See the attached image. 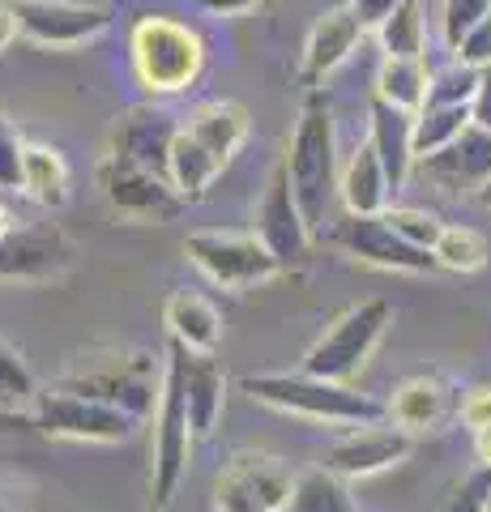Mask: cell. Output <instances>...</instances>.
Instances as JSON below:
<instances>
[{"mask_svg":"<svg viewBox=\"0 0 491 512\" xmlns=\"http://www.w3.org/2000/svg\"><path fill=\"white\" fill-rule=\"evenodd\" d=\"M240 389L269 410L295 414L308 423H334V427H359V423H380L389 419V402L351 389L346 380H325L312 372H257L244 376Z\"/></svg>","mask_w":491,"mask_h":512,"instance_id":"cell-1","label":"cell"},{"mask_svg":"<svg viewBox=\"0 0 491 512\" xmlns=\"http://www.w3.org/2000/svg\"><path fill=\"white\" fill-rule=\"evenodd\" d=\"M282 167H287L291 192L308 218L312 235H325L329 205L338 197V133H334V111H329L325 94L316 86L304 99V107H299Z\"/></svg>","mask_w":491,"mask_h":512,"instance_id":"cell-2","label":"cell"},{"mask_svg":"<svg viewBox=\"0 0 491 512\" xmlns=\"http://www.w3.org/2000/svg\"><path fill=\"white\" fill-rule=\"evenodd\" d=\"M133 73L150 94H180L201 77L205 69V43L193 26L171 18H141L129 39Z\"/></svg>","mask_w":491,"mask_h":512,"instance_id":"cell-3","label":"cell"},{"mask_svg":"<svg viewBox=\"0 0 491 512\" xmlns=\"http://www.w3.org/2000/svg\"><path fill=\"white\" fill-rule=\"evenodd\" d=\"M193 414H188V389L180 363L167 355L163 389H158V414H154V444H150V500L163 508L180 491L188 461H193Z\"/></svg>","mask_w":491,"mask_h":512,"instance_id":"cell-4","label":"cell"},{"mask_svg":"<svg viewBox=\"0 0 491 512\" xmlns=\"http://www.w3.org/2000/svg\"><path fill=\"white\" fill-rule=\"evenodd\" d=\"M389 325H393V303L389 299L355 303V308H346L334 325L312 342V350L304 355V372L351 384L359 376V367L372 359V350L380 346Z\"/></svg>","mask_w":491,"mask_h":512,"instance_id":"cell-5","label":"cell"},{"mask_svg":"<svg viewBox=\"0 0 491 512\" xmlns=\"http://www.w3.org/2000/svg\"><path fill=\"white\" fill-rule=\"evenodd\" d=\"M30 419L43 436L56 440H82V444H124L137 431V414L107 406L99 397L73 393V389H39L35 402H30Z\"/></svg>","mask_w":491,"mask_h":512,"instance_id":"cell-6","label":"cell"},{"mask_svg":"<svg viewBox=\"0 0 491 512\" xmlns=\"http://www.w3.org/2000/svg\"><path fill=\"white\" fill-rule=\"evenodd\" d=\"M184 252H188V261H193L214 286H223V291H252V286L282 274L278 256L261 244L257 231L252 235L197 231V235H188Z\"/></svg>","mask_w":491,"mask_h":512,"instance_id":"cell-7","label":"cell"},{"mask_svg":"<svg viewBox=\"0 0 491 512\" xmlns=\"http://www.w3.org/2000/svg\"><path fill=\"white\" fill-rule=\"evenodd\" d=\"M99 188L107 205L129 222H154V227H163V222H176L188 210V201L180 197V188L167 175L133 167L116 154H107L99 163Z\"/></svg>","mask_w":491,"mask_h":512,"instance_id":"cell-8","label":"cell"},{"mask_svg":"<svg viewBox=\"0 0 491 512\" xmlns=\"http://www.w3.org/2000/svg\"><path fill=\"white\" fill-rule=\"evenodd\" d=\"M60 389H73V393H86V397H99L107 406H120L146 419L154 410V397L163 389V376L150 355H107L99 363H90L86 372H69L56 380Z\"/></svg>","mask_w":491,"mask_h":512,"instance_id":"cell-9","label":"cell"},{"mask_svg":"<svg viewBox=\"0 0 491 512\" xmlns=\"http://www.w3.org/2000/svg\"><path fill=\"white\" fill-rule=\"evenodd\" d=\"M295 474L269 453H235L214 478L218 512H282L291 500Z\"/></svg>","mask_w":491,"mask_h":512,"instance_id":"cell-10","label":"cell"},{"mask_svg":"<svg viewBox=\"0 0 491 512\" xmlns=\"http://www.w3.org/2000/svg\"><path fill=\"white\" fill-rule=\"evenodd\" d=\"M329 239L355 256L359 265H372V269H389V274H432L436 256L427 248H415L410 239H402L398 231L385 222V214H346L329 227Z\"/></svg>","mask_w":491,"mask_h":512,"instance_id":"cell-11","label":"cell"},{"mask_svg":"<svg viewBox=\"0 0 491 512\" xmlns=\"http://www.w3.org/2000/svg\"><path fill=\"white\" fill-rule=\"evenodd\" d=\"M406 453H410V431H402L393 419H380V423H359L334 444H325L321 466L351 483V478H372L393 470Z\"/></svg>","mask_w":491,"mask_h":512,"instance_id":"cell-12","label":"cell"},{"mask_svg":"<svg viewBox=\"0 0 491 512\" xmlns=\"http://www.w3.org/2000/svg\"><path fill=\"white\" fill-rule=\"evenodd\" d=\"M18 26L39 47H82L112 26V9L86 0H13Z\"/></svg>","mask_w":491,"mask_h":512,"instance_id":"cell-13","label":"cell"},{"mask_svg":"<svg viewBox=\"0 0 491 512\" xmlns=\"http://www.w3.org/2000/svg\"><path fill=\"white\" fill-rule=\"evenodd\" d=\"M77 261L73 239L60 227H9L0 235V282H47Z\"/></svg>","mask_w":491,"mask_h":512,"instance_id":"cell-14","label":"cell"},{"mask_svg":"<svg viewBox=\"0 0 491 512\" xmlns=\"http://www.w3.org/2000/svg\"><path fill=\"white\" fill-rule=\"evenodd\" d=\"M257 239L278 256V265L282 269H291L299 265L308 256L312 248V227H308V218L304 210H299V201H295V192H291V180H287V167H274V175H269V184H265V197L257 205Z\"/></svg>","mask_w":491,"mask_h":512,"instance_id":"cell-15","label":"cell"},{"mask_svg":"<svg viewBox=\"0 0 491 512\" xmlns=\"http://www.w3.org/2000/svg\"><path fill=\"white\" fill-rule=\"evenodd\" d=\"M176 133H180L176 116H167L158 103H137V107H124L116 116L107 154H116V158H124V163H133V167L167 175L171 141H176ZM167 180H171V175H167Z\"/></svg>","mask_w":491,"mask_h":512,"instance_id":"cell-16","label":"cell"},{"mask_svg":"<svg viewBox=\"0 0 491 512\" xmlns=\"http://www.w3.org/2000/svg\"><path fill=\"white\" fill-rule=\"evenodd\" d=\"M415 171L445 192H474V197H479V188L491 180V133L479 124H470L449 146L415 158Z\"/></svg>","mask_w":491,"mask_h":512,"instance_id":"cell-17","label":"cell"},{"mask_svg":"<svg viewBox=\"0 0 491 512\" xmlns=\"http://www.w3.org/2000/svg\"><path fill=\"white\" fill-rule=\"evenodd\" d=\"M363 35H368V30H363L359 13H355L351 5L325 9L321 18L312 22L308 43H304V82H308V86H321L325 77L355 52Z\"/></svg>","mask_w":491,"mask_h":512,"instance_id":"cell-18","label":"cell"},{"mask_svg":"<svg viewBox=\"0 0 491 512\" xmlns=\"http://www.w3.org/2000/svg\"><path fill=\"white\" fill-rule=\"evenodd\" d=\"M171 359L180 363L184 372V389H188V414H193V431L197 440L210 436L223 419V406H227V372L214 363V355H205V350H184L171 342L167 350Z\"/></svg>","mask_w":491,"mask_h":512,"instance_id":"cell-19","label":"cell"},{"mask_svg":"<svg viewBox=\"0 0 491 512\" xmlns=\"http://www.w3.org/2000/svg\"><path fill=\"white\" fill-rule=\"evenodd\" d=\"M368 120H372L368 141L380 158V167L389 175V188L398 192L410 180V171H415V111H402V107H393V103L372 94Z\"/></svg>","mask_w":491,"mask_h":512,"instance_id":"cell-20","label":"cell"},{"mask_svg":"<svg viewBox=\"0 0 491 512\" xmlns=\"http://www.w3.org/2000/svg\"><path fill=\"white\" fill-rule=\"evenodd\" d=\"M453 410H457L453 389L440 376H410L393 389L389 419L415 436V431H436Z\"/></svg>","mask_w":491,"mask_h":512,"instance_id":"cell-21","label":"cell"},{"mask_svg":"<svg viewBox=\"0 0 491 512\" xmlns=\"http://www.w3.org/2000/svg\"><path fill=\"white\" fill-rule=\"evenodd\" d=\"M184 128L201 141V150L218 158L223 167H231V158L240 154V146L248 141V107L235 103V99H214V103H201L193 116L184 120Z\"/></svg>","mask_w":491,"mask_h":512,"instance_id":"cell-22","label":"cell"},{"mask_svg":"<svg viewBox=\"0 0 491 512\" xmlns=\"http://www.w3.org/2000/svg\"><path fill=\"white\" fill-rule=\"evenodd\" d=\"M163 325H167V338L184 350H205V355H214L218 342H223V316H218L214 303L197 291H171L167 308H163Z\"/></svg>","mask_w":491,"mask_h":512,"instance_id":"cell-23","label":"cell"},{"mask_svg":"<svg viewBox=\"0 0 491 512\" xmlns=\"http://www.w3.org/2000/svg\"><path fill=\"white\" fill-rule=\"evenodd\" d=\"M338 197L346 205V214H385L389 210L393 188H389V175L372 150V141L355 146L351 163L338 175Z\"/></svg>","mask_w":491,"mask_h":512,"instance_id":"cell-24","label":"cell"},{"mask_svg":"<svg viewBox=\"0 0 491 512\" xmlns=\"http://www.w3.org/2000/svg\"><path fill=\"white\" fill-rule=\"evenodd\" d=\"M22 192L43 210H60L69 201V163L56 146H39L26 141V158H22Z\"/></svg>","mask_w":491,"mask_h":512,"instance_id":"cell-25","label":"cell"},{"mask_svg":"<svg viewBox=\"0 0 491 512\" xmlns=\"http://www.w3.org/2000/svg\"><path fill=\"white\" fill-rule=\"evenodd\" d=\"M427 86H432V73H427L423 60L385 56L376 69V99H385L402 111H419L427 103Z\"/></svg>","mask_w":491,"mask_h":512,"instance_id":"cell-26","label":"cell"},{"mask_svg":"<svg viewBox=\"0 0 491 512\" xmlns=\"http://www.w3.org/2000/svg\"><path fill=\"white\" fill-rule=\"evenodd\" d=\"M282 512H359L351 491H346V478H338L334 470L316 466L295 474V487H291V500Z\"/></svg>","mask_w":491,"mask_h":512,"instance_id":"cell-27","label":"cell"},{"mask_svg":"<svg viewBox=\"0 0 491 512\" xmlns=\"http://www.w3.org/2000/svg\"><path fill=\"white\" fill-rule=\"evenodd\" d=\"M474 124L470 103H423L415 111V158L449 146L457 133H466Z\"/></svg>","mask_w":491,"mask_h":512,"instance_id":"cell-28","label":"cell"},{"mask_svg":"<svg viewBox=\"0 0 491 512\" xmlns=\"http://www.w3.org/2000/svg\"><path fill=\"white\" fill-rule=\"evenodd\" d=\"M376 39H380V47H385V56L423 60V52H427V30H423L419 0H402V5L376 26Z\"/></svg>","mask_w":491,"mask_h":512,"instance_id":"cell-29","label":"cell"},{"mask_svg":"<svg viewBox=\"0 0 491 512\" xmlns=\"http://www.w3.org/2000/svg\"><path fill=\"white\" fill-rule=\"evenodd\" d=\"M432 256L440 269H453V274H479L487 265V244H483V235L470 227H445L432 244Z\"/></svg>","mask_w":491,"mask_h":512,"instance_id":"cell-30","label":"cell"},{"mask_svg":"<svg viewBox=\"0 0 491 512\" xmlns=\"http://www.w3.org/2000/svg\"><path fill=\"white\" fill-rule=\"evenodd\" d=\"M479 82L483 73L470 69V64L453 60L449 69L432 73V86H427V103H474V94H479Z\"/></svg>","mask_w":491,"mask_h":512,"instance_id":"cell-31","label":"cell"},{"mask_svg":"<svg viewBox=\"0 0 491 512\" xmlns=\"http://www.w3.org/2000/svg\"><path fill=\"white\" fill-rule=\"evenodd\" d=\"M487 13H491V0H445V9H440V35H445L449 52L487 18Z\"/></svg>","mask_w":491,"mask_h":512,"instance_id":"cell-32","label":"cell"},{"mask_svg":"<svg viewBox=\"0 0 491 512\" xmlns=\"http://www.w3.org/2000/svg\"><path fill=\"white\" fill-rule=\"evenodd\" d=\"M487 500H491V466H479L462 483L449 487L440 512H487Z\"/></svg>","mask_w":491,"mask_h":512,"instance_id":"cell-33","label":"cell"},{"mask_svg":"<svg viewBox=\"0 0 491 512\" xmlns=\"http://www.w3.org/2000/svg\"><path fill=\"white\" fill-rule=\"evenodd\" d=\"M385 222L402 239H410L415 248H427V252H432L440 231H445V222H440L436 214H427V210H385Z\"/></svg>","mask_w":491,"mask_h":512,"instance_id":"cell-34","label":"cell"},{"mask_svg":"<svg viewBox=\"0 0 491 512\" xmlns=\"http://www.w3.org/2000/svg\"><path fill=\"white\" fill-rule=\"evenodd\" d=\"M22 158L26 141L9 116H0V192H22Z\"/></svg>","mask_w":491,"mask_h":512,"instance_id":"cell-35","label":"cell"},{"mask_svg":"<svg viewBox=\"0 0 491 512\" xmlns=\"http://www.w3.org/2000/svg\"><path fill=\"white\" fill-rule=\"evenodd\" d=\"M0 389H5L18 406L22 402H35V393H39V384H35V376H30V367L22 363V355L5 338H0Z\"/></svg>","mask_w":491,"mask_h":512,"instance_id":"cell-36","label":"cell"},{"mask_svg":"<svg viewBox=\"0 0 491 512\" xmlns=\"http://www.w3.org/2000/svg\"><path fill=\"white\" fill-rule=\"evenodd\" d=\"M453 60H462V64H470V69H479V73L491 69V13L453 47Z\"/></svg>","mask_w":491,"mask_h":512,"instance_id":"cell-37","label":"cell"},{"mask_svg":"<svg viewBox=\"0 0 491 512\" xmlns=\"http://www.w3.org/2000/svg\"><path fill=\"white\" fill-rule=\"evenodd\" d=\"M457 414H462V423L474 431V427H487L491 423V384H479V389H470L462 402H457Z\"/></svg>","mask_w":491,"mask_h":512,"instance_id":"cell-38","label":"cell"},{"mask_svg":"<svg viewBox=\"0 0 491 512\" xmlns=\"http://www.w3.org/2000/svg\"><path fill=\"white\" fill-rule=\"evenodd\" d=\"M402 0H351V9L359 13V22H363V30H376L380 22L389 18L393 9H398Z\"/></svg>","mask_w":491,"mask_h":512,"instance_id":"cell-39","label":"cell"},{"mask_svg":"<svg viewBox=\"0 0 491 512\" xmlns=\"http://www.w3.org/2000/svg\"><path fill=\"white\" fill-rule=\"evenodd\" d=\"M470 111H474V124L491 133V69H483V82H479V94H474Z\"/></svg>","mask_w":491,"mask_h":512,"instance_id":"cell-40","label":"cell"},{"mask_svg":"<svg viewBox=\"0 0 491 512\" xmlns=\"http://www.w3.org/2000/svg\"><path fill=\"white\" fill-rule=\"evenodd\" d=\"M22 35V26H18V5L13 0H0V52Z\"/></svg>","mask_w":491,"mask_h":512,"instance_id":"cell-41","label":"cell"},{"mask_svg":"<svg viewBox=\"0 0 491 512\" xmlns=\"http://www.w3.org/2000/svg\"><path fill=\"white\" fill-rule=\"evenodd\" d=\"M197 5L205 13H218V18H231V13H248V9H257L261 0H197Z\"/></svg>","mask_w":491,"mask_h":512,"instance_id":"cell-42","label":"cell"},{"mask_svg":"<svg viewBox=\"0 0 491 512\" xmlns=\"http://www.w3.org/2000/svg\"><path fill=\"white\" fill-rule=\"evenodd\" d=\"M474 453H479L483 466H491V423L487 427H474Z\"/></svg>","mask_w":491,"mask_h":512,"instance_id":"cell-43","label":"cell"},{"mask_svg":"<svg viewBox=\"0 0 491 512\" xmlns=\"http://www.w3.org/2000/svg\"><path fill=\"white\" fill-rule=\"evenodd\" d=\"M13 227V218H9V210H5V205H0V235H5Z\"/></svg>","mask_w":491,"mask_h":512,"instance_id":"cell-44","label":"cell"},{"mask_svg":"<svg viewBox=\"0 0 491 512\" xmlns=\"http://www.w3.org/2000/svg\"><path fill=\"white\" fill-rule=\"evenodd\" d=\"M0 410H18V402H13V397H9L5 389H0Z\"/></svg>","mask_w":491,"mask_h":512,"instance_id":"cell-45","label":"cell"},{"mask_svg":"<svg viewBox=\"0 0 491 512\" xmlns=\"http://www.w3.org/2000/svg\"><path fill=\"white\" fill-rule=\"evenodd\" d=\"M479 201H483V205H487V210H491V180H487V184L479 188Z\"/></svg>","mask_w":491,"mask_h":512,"instance_id":"cell-46","label":"cell"},{"mask_svg":"<svg viewBox=\"0 0 491 512\" xmlns=\"http://www.w3.org/2000/svg\"><path fill=\"white\" fill-rule=\"evenodd\" d=\"M0 512H13V508H9V504H5V500H0Z\"/></svg>","mask_w":491,"mask_h":512,"instance_id":"cell-47","label":"cell"},{"mask_svg":"<svg viewBox=\"0 0 491 512\" xmlns=\"http://www.w3.org/2000/svg\"><path fill=\"white\" fill-rule=\"evenodd\" d=\"M487 512H491V500H487Z\"/></svg>","mask_w":491,"mask_h":512,"instance_id":"cell-48","label":"cell"}]
</instances>
